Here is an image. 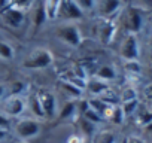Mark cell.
<instances>
[{"label":"cell","instance_id":"obj_36","mask_svg":"<svg viewBox=\"0 0 152 143\" xmlns=\"http://www.w3.org/2000/svg\"><path fill=\"white\" fill-rule=\"evenodd\" d=\"M88 109H90V103H88V100H87V98H84V100L78 104V110H79L81 113H84V112H85V110H88Z\"/></svg>","mask_w":152,"mask_h":143},{"label":"cell","instance_id":"obj_26","mask_svg":"<svg viewBox=\"0 0 152 143\" xmlns=\"http://www.w3.org/2000/svg\"><path fill=\"white\" fill-rule=\"evenodd\" d=\"M26 90V84L24 82H12L11 85H8V94L9 96H23V91Z\"/></svg>","mask_w":152,"mask_h":143},{"label":"cell","instance_id":"obj_29","mask_svg":"<svg viewBox=\"0 0 152 143\" xmlns=\"http://www.w3.org/2000/svg\"><path fill=\"white\" fill-rule=\"evenodd\" d=\"M140 11H148V12H152V0H136V2L131 5Z\"/></svg>","mask_w":152,"mask_h":143},{"label":"cell","instance_id":"obj_16","mask_svg":"<svg viewBox=\"0 0 152 143\" xmlns=\"http://www.w3.org/2000/svg\"><path fill=\"white\" fill-rule=\"evenodd\" d=\"M96 78L100 79V81H104V82H109V81H113L116 78V70L113 66H109V64H103L97 69L96 72Z\"/></svg>","mask_w":152,"mask_h":143},{"label":"cell","instance_id":"obj_35","mask_svg":"<svg viewBox=\"0 0 152 143\" xmlns=\"http://www.w3.org/2000/svg\"><path fill=\"white\" fill-rule=\"evenodd\" d=\"M8 96V85L3 84V82H0V101L5 100Z\"/></svg>","mask_w":152,"mask_h":143},{"label":"cell","instance_id":"obj_38","mask_svg":"<svg viewBox=\"0 0 152 143\" xmlns=\"http://www.w3.org/2000/svg\"><path fill=\"white\" fill-rule=\"evenodd\" d=\"M12 5V0H0V12L5 11L6 8H9Z\"/></svg>","mask_w":152,"mask_h":143},{"label":"cell","instance_id":"obj_30","mask_svg":"<svg viewBox=\"0 0 152 143\" xmlns=\"http://www.w3.org/2000/svg\"><path fill=\"white\" fill-rule=\"evenodd\" d=\"M125 70L128 73H140L142 70V66L139 63V60H134V61H125Z\"/></svg>","mask_w":152,"mask_h":143},{"label":"cell","instance_id":"obj_8","mask_svg":"<svg viewBox=\"0 0 152 143\" xmlns=\"http://www.w3.org/2000/svg\"><path fill=\"white\" fill-rule=\"evenodd\" d=\"M96 8L103 20H110L122 8V0H97Z\"/></svg>","mask_w":152,"mask_h":143},{"label":"cell","instance_id":"obj_13","mask_svg":"<svg viewBox=\"0 0 152 143\" xmlns=\"http://www.w3.org/2000/svg\"><path fill=\"white\" fill-rule=\"evenodd\" d=\"M104 119H107L109 122H112L113 125H121L125 119V115L121 109V104H113L109 107V110L104 115Z\"/></svg>","mask_w":152,"mask_h":143},{"label":"cell","instance_id":"obj_33","mask_svg":"<svg viewBox=\"0 0 152 143\" xmlns=\"http://www.w3.org/2000/svg\"><path fill=\"white\" fill-rule=\"evenodd\" d=\"M11 127V118H8L3 112H0V128L8 130Z\"/></svg>","mask_w":152,"mask_h":143},{"label":"cell","instance_id":"obj_22","mask_svg":"<svg viewBox=\"0 0 152 143\" xmlns=\"http://www.w3.org/2000/svg\"><path fill=\"white\" fill-rule=\"evenodd\" d=\"M46 21H48V18H46V12H45L43 3L39 2L37 6L34 8V12H33V24H34L36 27H40V26H43Z\"/></svg>","mask_w":152,"mask_h":143},{"label":"cell","instance_id":"obj_14","mask_svg":"<svg viewBox=\"0 0 152 143\" xmlns=\"http://www.w3.org/2000/svg\"><path fill=\"white\" fill-rule=\"evenodd\" d=\"M27 107L30 109V112L34 116V119H43L45 118V113H43V109L40 106V100H39V96L37 94H31L28 97Z\"/></svg>","mask_w":152,"mask_h":143},{"label":"cell","instance_id":"obj_7","mask_svg":"<svg viewBox=\"0 0 152 143\" xmlns=\"http://www.w3.org/2000/svg\"><path fill=\"white\" fill-rule=\"evenodd\" d=\"M0 14H2L3 23H5L6 26L12 27V28H20V27L23 26L24 17H26L24 11L20 9V8H15V6H9V8H6L5 11H2Z\"/></svg>","mask_w":152,"mask_h":143},{"label":"cell","instance_id":"obj_6","mask_svg":"<svg viewBox=\"0 0 152 143\" xmlns=\"http://www.w3.org/2000/svg\"><path fill=\"white\" fill-rule=\"evenodd\" d=\"M26 107L27 101L21 96H8L3 101V113L8 118H21Z\"/></svg>","mask_w":152,"mask_h":143},{"label":"cell","instance_id":"obj_32","mask_svg":"<svg viewBox=\"0 0 152 143\" xmlns=\"http://www.w3.org/2000/svg\"><path fill=\"white\" fill-rule=\"evenodd\" d=\"M34 0H12V5L11 6H15V8H20L23 11H26L27 8H30L33 5Z\"/></svg>","mask_w":152,"mask_h":143},{"label":"cell","instance_id":"obj_23","mask_svg":"<svg viewBox=\"0 0 152 143\" xmlns=\"http://www.w3.org/2000/svg\"><path fill=\"white\" fill-rule=\"evenodd\" d=\"M14 57H15L14 46L5 40H0V58L9 61V60H14Z\"/></svg>","mask_w":152,"mask_h":143},{"label":"cell","instance_id":"obj_34","mask_svg":"<svg viewBox=\"0 0 152 143\" xmlns=\"http://www.w3.org/2000/svg\"><path fill=\"white\" fill-rule=\"evenodd\" d=\"M67 143H87L85 137H82L81 134H73L67 139Z\"/></svg>","mask_w":152,"mask_h":143},{"label":"cell","instance_id":"obj_40","mask_svg":"<svg viewBox=\"0 0 152 143\" xmlns=\"http://www.w3.org/2000/svg\"><path fill=\"white\" fill-rule=\"evenodd\" d=\"M148 49H149V55H151V58H152V36H151L149 40H148Z\"/></svg>","mask_w":152,"mask_h":143},{"label":"cell","instance_id":"obj_28","mask_svg":"<svg viewBox=\"0 0 152 143\" xmlns=\"http://www.w3.org/2000/svg\"><path fill=\"white\" fill-rule=\"evenodd\" d=\"M134 98H137V93H136V90H134L133 87H127V88L121 93V101H122V103H124V101L134 100Z\"/></svg>","mask_w":152,"mask_h":143},{"label":"cell","instance_id":"obj_20","mask_svg":"<svg viewBox=\"0 0 152 143\" xmlns=\"http://www.w3.org/2000/svg\"><path fill=\"white\" fill-rule=\"evenodd\" d=\"M88 103H90V107L93 109V110H96L97 113H100L103 118H104V115H106V112L109 110V107H110V104L109 103H106L103 98H100V97H94V98H90L88 100Z\"/></svg>","mask_w":152,"mask_h":143},{"label":"cell","instance_id":"obj_31","mask_svg":"<svg viewBox=\"0 0 152 143\" xmlns=\"http://www.w3.org/2000/svg\"><path fill=\"white\" fill-rule=\"evenodd\" d=\"M149 122H152V112H149V110H143V112L139 115V124L143 125V127H146Z\"/></svg>","mask_w":152,"mask_h":143},{"label":"cell","instance_id":"obj_10","mask_svg":"<svg viewBox=\"0 0 152 143\" xmlns=\"http://www.w3.org/2000/svg\"><path fill=\"white\" fill-rule=\"evenodd\" d=\"M58 15L64 17L66 20L73 21V20H81L84 17V12H82V9L78 5L73 2V0H61Z\"/></svg>","mask_w":152,"mask_h":143},{"label":"cell","instance_id":"obj_44","mask_svg":"<svg viewBox=\"0 0 152 143\" xmlns=\"http://www.w3.org/2000/svg\"><path fill=\"white\" fill-rule=\"evenodd\" d=\"M17 143H28V142H26V140H20V142H17Z\"/></svg>","mask_w":152,"mask_h":143},{"label":"cell","instance_id":"obj_11","mask_svg":"<svg viewBox=\"0 0 152 143\" xmlns=\"http://www.w3.org/2000/svg\"><path fill=\"white\" fill-rule=\"evenodd\" d=\"M115 33H116V24L112 20H104L99 27V39L104 45H107L113 40Z\"/></svg>","mask_w":152,"mask_h":143},{"label":"cell","instance_id":"obj_1","mask_svg":"<svg viewBox=\"0 0 152 143\" xmlns=\"http://www.w3.org/2000/svg\"><path fill=\"white\" fill-rule=\"evenodd\" d=\"M52 63H54L52 52L45 48H37L26 57V60L23 61L21 66L26 70H42V69L49 67Z\"/></svg>","mask_w":152,"mask_h":143},{"label":"cell","instance_id":"obj_18","mask_svg":"<svg viewBox=\"0 0 152 143\" xmlns=\"http://www.w3.org/2000/svg\"><path fill=\"white\" fill-rule=\"evenodd\" d=\"M78 113V103L75 101H66L64 106L60 109V113H58V118L63 119V121H67V119H73Z\"/></svg>","mask_w":152,"mask_h":143},{"label":"cell","instance_id":"obj_19","mask_svg":"<svg viewBox=\"0 0 152 143\" xmlns=\"http://www.w3.org/2000/svg\"><path fill=\"white\" fill-rule=\"evenodd\" d=\"M91 143H116V134L110 130L96 131V134L93 136Z\"/></svg>","mask_w":152,"mask_h":143},{"label":"cell","instance_id":"obj_9","mask_svg":"<svg viewBox=\"0 0 152 143\" xmlns=\"http://www.w3.org/2000/svg\"><path fill=\"white\" fill-rule=\"evenodd\" d=\"M37 96H39L40 106L43 109L45 118L52 119L57 115V98H55V96L52 93H49V91H42Z\"/></svg>","mask_w":152,"mask_h":143},{"label":"cell","instance_id":"obj_24","mask_svg":"<svg viewBox=\"0 0 152 143\" xmlns=\"http://www.w3.org/2000/svg\"><path fill=\"white\" fill-rule=\"evenodd\" d=\"M137 106H139V100L134 98V100H130V101H124L121 104V109H122L125 116H130V115H133L137 110Z\"/></svg>","mask_w":152,"mask_h":143},{"label":"cell","instance_id":"obj_43","mask_svg":"<svg viewBox=\"0 0 152 143\" xmlns=\"http://www.w3.org/2000/svg\"><path fill=\"white\" fill-rule=\"evenodd\" d=\"M149 24H151V28H152V15H151V20H149Z\"/></svg>","mask_w":152,"mask_h":143},{"label":"cell","instance_id":"obj_21","mask_svg":"<svg viewBox=\"0 0 152 143\" xmlns=\"http://www.w3.org/2000/svg\"><path fill=\"white\" fill-rule=\"evenodd\" d=\"M60 87H61V91L66 96H70V97H75V98H79L84 93V90L78 88L76 85H73L70 82H66V81H60Z\"/></svg>","mask_w":152,"mask_h":143},{"label":"cell","instance_id":"obj_25","mask_svg":"<svg viewBox=\"0 0 152 143\" xmlns=\"http://www.w3.org/2000/svg\"><path fill=\"white\" fill-rule=\"evenodd\" d=\"M81 116H84L85 119H88L90 122H93V124H96V125L103 122V116H102L100 113H97L96 110H93L91 107H90L88 110H85V112H84Z\"/></svg>","mask_w":152,"mask_h":143},{"label":"cell","instance_id":"obj_4","mask_svg":"<svg viewBox=\"0 0 152 143\" xmlns=\"http://www.w3.org/2000/svg\"><path fill=\"white\" fill-rule=\"evenodd\" d=\"M57 37L69 46H79L82 42V33L76 24H66L57 30Z\"/></svg>","mask_w":152,"mask_h":143},{"label":"cell","instance_id":"obj_3","mask_svg":"<svg viewBox=\"0 0 152 143\" xmlns=\"http://www.w3.org/2000/svg\"><path fill=\"white\" fill-rule=\"evenodd\" d=\"M119 55L124 61H134L140 57V43L137 39V34L127 33V36L122 39L119 46Z\"/></svg>","mask_w":152,"mask_h":143},{"label":"cell","instance_id":"obj_41","mask_svg":"<svg viewBox=\"0 0 152 143\" xmlns=\"http://www.w3.org/2000/svg\"><path fill=\"white\" fill-rule=\"evenodd\" d=\"M6 134H8V130H5V128H0V140H3V139L6 137Z\"/></svg>","mask_w":152,"mask_h":143},{"label":"cell","instance_id":"obj_37","mask_svg":"<svg viewBox=\"0 0 152 143\" xmlns=\"http://www.w3.org/2000/svg\"><path fill=\"white\" fill-rule=\"evenodd\" d=\"M125 143H145V140L140 137H136V136H130L125 139Z\"/></svg>","mask_w":152,"mask_h":143},{"label":"cell","instance_id":"obj_5","mask_svg":"<svg viewBox=\"0 0 152 143\" xmlns=\"http://www.w3.org/2000/svg\"><path fill=\"white\" fill-rule=\"evenodd\" d=\"M143 11L134 8V6H128L125 14H124V24H125V30L127 33L131 34H139L143 28Z\"/></svg>","mask_w":152,"mask_h":143},{"label":"cell","instance_id":"obj_2","mask_svg":"<svg viewBox=\"0 0 152 143\" xmlns=\"http://www.w3.org/2000/svg\"><path fill=\"white\" fill-rule=\"evenodd\" d=\"M15 134L20 137V140H31L39 136L40 133V122L34 118H20L17 124L14 125Z\"/></svg>","mask_w":152,"mask_h":143},{"label":"cell","instance_id":"obj_39","mask_svg":"<svg viewBox=\"0 0 152 143\" xmlns=\"http://www.w3.org/2000/svg\"><path fill=\"white\" fill-rule=\"evenodd\" d=\"M145 96H146V98L152 100V84H149V85L145 88Z\"/></svg>","mask_w":152,"mask_h":143},{"label":"cell","instance_id":"obj_15","mask_svg":"<svg viewBox=\"0 0 152 143\" xmlns=\"http://www.w3.org/2000/svg\"><path fill=\"white\" fill-rule=\"evenodd\" d=\"M45 12H46V18L48 21H54L58 17V11H60V5L61 0H42Z\"/></svg>","mask_w":152,"mask_h":143},{"label":"cell","instance_id":"obj_12","mask_svg":"<svg viewBox=\"0 0 152 143\" xmlns=\"http://www.w3.org/2000/svg\"><path fill=\"white\" fill-rule=\"evenodd\" d=\"M85 90H87L91 96H94V97H100V96H103L104 93L109 91V84L104 82V81H100V79L94 78V79L87 81V87H85Z\"/></svg>","mask_w":152,"mask_h":143},{"label":"cell","instance_id":"obj_27","mask_svg":"<svg viewBox=\"0 0 152 143\" xmlns=\"http://www.w3.org/2000/svg\"><path fill=\"white\" fill-rule=\"evenodd\" d=\"M73 2L82 9V12H90L97 6V0H73Z\"/></svg>","mask_w":152,"mask_h":143},{"label":"cell","instance_id":"obj_17","mask_svg":"<svg viewBox=\"0 0 152 143\" xmlns=\"http://www.w3.org/2000/svg\"><path fill=\"white\" fill-rule=\"evenodd\" d=\"M78 127H79V134L85 139H91L96 134V124L90 122L88 119H85L84 116H81L78 119Z\"/></svg>","mask_w":152,"mask_h":143},{"label":"cell","instance_id":"obj_42","mask_svg":"<svg viewBox=\"0 0 152 143\" xmlns=\"http://www.w3.org/2000/svg\"><path fill=\"white\" fill-rule=\"evenodd\" d=\"M145 128H146L148 131H152V122H149V124H148V125H146Z\"/></svg>","mask_w":152,"mask_h":143}]
</instances>
